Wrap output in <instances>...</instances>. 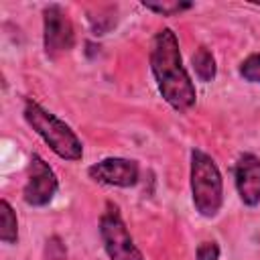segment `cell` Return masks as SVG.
Segmentation results:
<instances>
[{"mask_svg":"<svg viewBox=\"0 0 260 260\" xmlns=\"http://www.w3.org/2000/svg\"><path fill=\"white\" fill-rule=\"evenodd\" d=\"M22 116L26 124L43 138V142L63 160H79L83 156V146L69 124L59 120L55 114L39 106L37 102H26Z\"/></svg>","mask_w":260,"mask_h":260,"instance_id":"obj_2","label":"cell"},{"mask_svg":"<svg viewBox=\"0 0 260 260\" xmlns=\"http://www.w3.org/2000/svg\"><path fill=\"white\" fill-rule=\"evenodd\" d=\"M45 260H67V250H65V244L61 242L59 236H53L47 240Z\"/></svg>","mask_w":260,"mask_h":260,"instance_id":"obj_14","label":"cell"},{"mask_svg":"<svg viewBox=\"0 0 260 260\" xmlns=\"http://www.w3.org/2000/svg\"><path fill=\"white\" fill-rule=\"evenodd\" d=\"M142 6L146 10H152L156 14H162V16H173L177 12H183L187 8H191L193 4L191 2H142Z\"/></svg>","mask_w":260,"mask_h":260,"instance_id":"obj_13","label":"cell"},{"mask_svg":"<svg viewBox=\"0 0 260 260\" xmlns=\"http://www.w3.org/2000/svg\"><path fill=\"white\" fill-rule=\"evenodd\" d=\"M150 71L162 100L177 112H187L195 106L197 89L183 65L177 35L162 28L154 35L150 45Z\"/></svg>","mask_w":260,"mask_h":260,"instance_id":"obj_1","label":"cell"},{"mask_svg":"<svg viewBox=\"0 0 260 260\" xmlns=\"http://www.w3.org/2000/svg\"><path fill=\"white\" fill-rule=\"evenodd\" d=\"M240 75L246 81L260 85V53H252L240 63Z\"/></svg>","mask_w":260,"mask_h":260,"instance_id":"obj_12","label":"cell"},{"mask_svg":"<svg viewBox=\"0 0 260 260\" xmlns=\"http://www.w3.org/2000/svg\"><path fill=\"white\" fill-rule=\"evenodd\" d=\"M191 197L195 211L215 217L223 203V181L215 160L201 148L191 150Z\"/></svg>","mask_w":260,"mask_h":260,"instance_id":"obj_3","label":"cell"},{"mask_svg":"<svg viewBox=\"0 0 260 260\" xmlns=\"http://www.w3.org/2000/svg\"><path fill=\"white\" fill-rule=\"evenodd\" d=\"M197 260H219V246L217 242H201L195 250Z\"/></svg>","mask_w":260,"mask_h":260,"instance_id":"obj_15","label":"cell"},{"mask_svg":"<svg viewBox=\"0 0 260 260\" xmlns=\"http://www.w3.org/2000/svg\"><path fill=\"white\" fill-rule=\"evenodd\" d=\"M57 189H59V179L55 171L49 167V162H45V158L32 154L26 171V181L22 187L24 203L32 207H45L53 201Z\"/></svg>","mask_w":260,"mask_h":260,"instance_id":"obj_6","label":"cell"},{"mask_svg":"<svg viewBox=\"0 0 260 260\" xmlns=\"http://www.w3.org/2000/svg\"><path fill=\"white\" fill-rule=\"evenodd\" d=\"M89 20V26L93 30V35H106L110 28L116 26V8L114 6H106V8H98V14L95 16H87Z\"/></svg>","mask_w":260,"mask_h":260,"instance_id":"obj_11","label":"cell"},{"mask_svg":"<svg viewBox=\"0 0 260 260\" xmlns=\"http://www.w3.org/2000/svg\"><path fill=\"white\" fill-rule=\"evenodd\" d=\"M191 63H193L195 75H197L201 81L209 83V81H213V79H215L217 65H215V57H213V53H211L207 47H199V49L193 53Z\"/></svg>","mask_w":260,"mask_h":260,"instance_id":"obj_9","label":"cell"},{"mask_svg":"<svg viewBox=\"0 0 260 260\" xmlns=\"http://www.w3.org/2000/svg\"><path fill=\"white\" fill-rule=\"evenodd\" d=\"M87 175L91 181L108 187H134L138 183V162L132 158H122V156H108L102 158L100 162H93L87 169Z\"/></svg>","mask_w":260,"mask_h":260,"instance_id":"obj_7","label":"cell"},{"mask_svg":"<svg viewBox=\"0 0 260 260\" xmlns=\"http://www.w3.org/2000/svg\"><path fill=\"white\" fill-rule=\"evenodd\" d=\"M100 238L110 260H144L120 215L118 205L112 201L106 203L100 217Z\"/></svg>","mask_w":260,"mask_h":260,"instance_id":"obj_4","label":"cell"},{"mask_svg":"<svg viewBox=\"0 0 260 260\" xmlns=\"http://www.w3.org/2000/svg\"><path fill=\"white\" fill-rule=\"evenodd\" d=\"M234 183L244 205L256 207L260 203V158L256 154H240L234 167Z\"/></svg>","mask_w":260,"mask_h":260,"instance_id":"obj_8","label":"cell"},{"mask_svg":"<svg viewBox=\"0 0 260 260\" xmlns=\"http://www.w3.org/2000/svg\"><path fill=\"white\" fill-rule=\"evenodd\" d=\"M75 45V30L67 10L61 4H49L43 10V47L49 59L71 51Z\"/></svg>","mask_w":260,"mask_h":260,"instance_id":"obj_5","label":"cell"},{"mask_svg":"<svg viewBox=\"0 0 260 260\" xmlns=\"http://www.w3.org/2000/svg\"><path fill=\"white\" fill-rule=\"evenodd\" d=\"M0 240L4 244H16L18 240V219H16V213L12 209V205L2 199L0 201Z\"/></svg>","mask_w":260,"mask_h":260,"instance_id":"obj_10","label":"cell"}]
</instances>
